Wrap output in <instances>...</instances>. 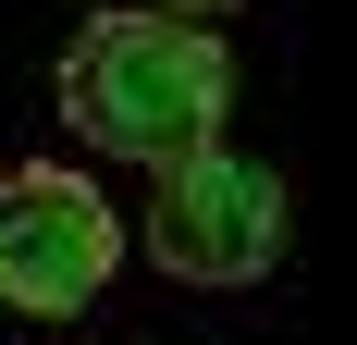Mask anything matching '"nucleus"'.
<instances>
[{"instance_id": "2", "label": "nucleus", "mask_w": 357, "mask_h": 345, "mask_svg": "<svg viewBox=\"0 0 357 345\" xmlns=\"http://www.w3.org/2000/svg\"><path fill=\"white\" fill-rule=\"evenodd\" d=\"M284 235H296L284 172L247 161V148L160 172V198H148V247H160L173 284H259V272H284Z\"/></svg>"}, {"instance_id": "3", "label": "nucleus", "mask_w": 357, "mask_h": 345, "mask_svg": "<svg viewBox=\"0 0 357 345\" xmlns=\"http://www.w3.org/2000/svg\"><path fill=\"white\" fill-rule=\"evenodd\" d=\"M123 259V222L86 172H0V309L13 321H74Z\"/></svg>"}, {"instance_id": "4", "label": "nucleus", "mask_w": 357, "mask_h": 345, "mask_svg": "<svg viewBox=\"0 0 357 345\" xmlns=\"http://www.w3.org/2000/svg\"><path fill=\"white\" fill-rule=\"evenodd\" d=\"M160 13H185V25H222V13H234V0H160Z\"/></svg>"}, {"instance_id": "1", "label": "nucleus", "mask_w": 357, "mask_h": 345, "mask_svg": "<svg viewBox=\"0 0 357 345\" xmlns=\"http://www.w3.org/2000/svg\"><path fill=\"white\" fill-rule=\"evenodd\" d=\"M62 111H74V136L111 148V161L185 172V161H210V148H222L234 50H222L210 25L160 13V0H136V13H86L74 50H62Z\"/></svg>"}]
</instances>
